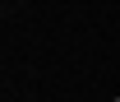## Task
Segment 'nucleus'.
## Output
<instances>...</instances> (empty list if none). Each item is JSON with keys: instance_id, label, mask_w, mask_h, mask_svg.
<instances>
[{"instance_id": "f257e3e1", "label": "nucleus", "mask_w": 120, "mask_h": 102, "mask_svg": "<svg viewBox=\"0 0 120 102\" xmlns=\"http://www.w3.org/2000/svg\"><path fill=\"white\" fill-rule=\"evenodd\" d=\"M116 102H120V98H116Z\"/></svg>"}]
</instances>
